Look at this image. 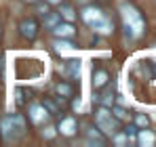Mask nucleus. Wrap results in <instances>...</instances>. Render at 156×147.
Returning <instances> with one entry per match:
<instances>
[{"mask_svg":"<svg viewBox=\"0 0 156 147\" xmlns=\"http://www.w3.org/2000/svg\"><path fill=\"white\" fill-rule=\"evenodd\" d=\"M42 34H44L42 32V23H40V19L34 13L19 17L17 23H15V36H17V40L21 44H27V46L36 44L42 38Z\"/></svg>","mask_w":156,"mask_h":147,"instance_id":"4","label":"nucleus"},{"mask_svg":"<svg viewBox=\"0 0 156 147\" xmlns=\"http://www.w3.org/2000/svg\"><path fill=\"white\" fill-rule=\"evenodd\" d=\"M78 139L87 147H105L108 145V137L91 122V118H80V135Z\"/></svg>","mask_w":156,"mask_h":147,"instance_id":"7","label":"nucleus"},{"mask_svg":"<svg viewBox=\"0 0 156 147\" xmlns=\"http://www.w3.org/2000/svg\"><path fill=\"white\" fill-rule=\"evenodd\" d=\"M89 118H91V122L95 124V126L104 132L108 139H110V137H112V135H114V132L122 126V124L114 118L112 109H110V107H105V105H91Z\"/></svg>","mask_w":156,"mask_h":147,"instance_id":"5","label":"nucleus"},{"mask_svg":"<svg viewBox=\"0 0 156 147\" xmlns=\"http://www.w3.org/2000/svg\"><path fill=\"white\" fill-rule=\"evenodd\" d=\"M116 13L120 19V34L127 42H135L146 34L144 13L129 0H116Z\"/></svg>","mask_w":156,"mask_h":147,"instance_id":"3","label":"nucleus"},{"mask_svg":"<svg viewBox=\"0 0 156 147\" xmlns=\"http://www.w3.org/2000/svg\"><path fill=\"white\" fill-rule=\"evenodd\" d=\"M23 114H26V118H27V122H30L32 128H38V126H42V124L53 120V116L47 111V107L40 103V99H36V97L23 107Z\"/></svg>","mask_w":156,"mask_h":147,"instance_id":"10","label":"nucleus"},{"mask_svg":"<svg viewBox=\"0 0 156 147\" xmlns=\"http://www.w3.org/2000/svg\"><path fill=\"white\" fill-rule=\"evenodd\" d=\"M2 34H4V29H2V21H0V46H2Z\"/></svg>","mask_w":156,"mask_h":147,"instance_id":"26","label":"nucleus"},{"mask_svg":"<svg viewBox=\"0 0 156 147\" xmlns=\"http://www.w3.org/2000/svg\"><path fill=\"white\" fill-rule=\"evenodd\" d=\"M30 122L23 109H9L0 114V143L4 145H19L30 137Z\"/></svg>","mask_w":156,"mask_h":147,"instance_id":"2","label":"nucleus"},{"mask_svg":"<svg viewBox=\"0 0 156 147\" xmlns=\"http://www.w3.org/2000/svg\"><path fill=\"white\" fill-rule=\"evenodd\" d=\"M55 126H57V132H59V139L61 141H68V143H74L78 141V135H80V116L72 114V111H61L57 118H55Z\"/></svg>","mask_w":156,"mask_h":147,"instance_id":"6","label":"nucleus"},{"mask_svg":"<svg viewBox=\"0 0 156 147\" xmlns=\"http://www.w3.org/2000/svg\"><path fill=\"white\" fill-rule=\"evenodd\" d=\"M44 2H49V4H51L53 9H55V6H57V4H61L63 0H44Z\"/></svg>","mask_w":156,"mask_h":147,"instance_id":"25","label":"nucleus"},{"mask_svg":"<svg viewBox=\"0 0 156 147\" xmlns=\"http://www.w3.org/2000/svg\"><path fill=\"white\" fill-rule=\"evenodd\" d=\"M131 122L135 124L137 128H148L150 126V118L146 114H131Z\"/></svg>","mask_w":156,"mask_h":147,"instance_id":"23","label":"nucleus"},{"mask_svg":"<svg viewBox=\"0 0 156 147\" xmlns=\"http://www.w3.org/2000/svg\"><path fill=\"white\" fill-rule=\"evenodd\" d=\"M110 109H112L114 118H116V120H118L120 124L127 122V120H131V114H129V109H127V105H125V103H114Z\"/></svg>","mask_w":156,"mask_h":147,"instance_id":"19","label":"nucleus"},{"mask_svg":"<svg viewBox=\"0 0 156 147\" xmlns=\"http://www.w3.org/2000/svg\"><path fill=\"white\" fill-rule=\"evenodd\" d=\"M23 6H32V4H36V2H40V0H19Z\"/></svg>","mask_w":156,"mask_h":147,"instance_id":"24","label":"nucleus"},{"mask_svg":"<svg viewBox=\"0 0 156 147\" xmlns=\"http://www.w3.org/2000/svg\"><path fill=\"white\" fill-rule=\"evenodd\" d=\"M57 74H59V78L80 82V78H82V57L80 55H70V57L57 59Z\"/></svg>","mask_w":156,"mask_h":147,"instance_id":"8","label":"nucleus"},{"mask_svg":"<svg viewBox=\"0 0 156 147\" xmlns=\"http://www.w3.org/2000/svg\"><path fill=\"white\" fill-rule=\"evenodd\" d=\"M112 82V74L104 65H93L91 70V91H101Z\"/></svg>","mask_w":156,"mask_h":147,"instance_id":"13","label":"nucleus"},{"mask_svg":"<svg viewBox=\"0 0 156 147\" xmlns=\"http://www.w3.org/2000/svg\"><path fill=\"white\" fill-rule=\"evenodd\" d=\"M34 97H36V91H34L32 86H26L23 82H19V84L13 88V107H15V109H23Z\"/></svg>","mask_w":156,"mask_h":147,"instance_id":"12","label":"nucleus"},{"mask_svg":"<svg viewBox=\"0 0 156 147\" xmlns=\"http://www.w3.org/2000/svg\"><path fill=\"white\" fill-rule=\"evenodd\" d=\"M49 50L55 59H63L70 55H78L82 50V44L78 38H51L49 36Z\"/></svg>","mask_w":156,"mask_h":147,"instance_id":"9","label":"nucleus"},{"mask_svg":"<svg viewBox=\"0 0 156 147\" xmlns=\"http://www.w3.org/2000/svg\"><path fill=\"white\" fill-rule=\"evenodd\" d=\"M30 9H32V13H34V15H36V17L40 19V17H44V15H47V13L51 11L53 6L49 4V2H44V0H40V2H36V4H32Z\"/></svg>","mask_w":156,"mask_h":147,"instance_id":"21","label":"nucleus"},{"mask_svg":"<svg viewBox=\"0 0 156 147\" xmlns=\"http://www.w3.org/2000/svg\"><path fill=\"white\" fill-rule=\"evenodd\" d=\"M49 93L55 95V97H61L66 101H70L76 95H82L80 93V82H72V80H66V78H55V80H49L47 84Z\"/></svg>","mask_w":156,"mask_h":147,"instance_id":"11","label":"nucleus"},{"mask_svg":"<svg viewBox=\"0 0 156 147\" xmlns=\"http://www.w3.org/2000/svg\"><path fill=\"white\" fill-rule=\"evenodd\" d=\"M108 143H112V145H116V147H125V145H129V139H127V135L122 132V128H118V130L108 139Z\"/></svg>","mask_w":156,"mask_h":147,"instance_id":"20","label":"nucleus"},{"mask_svg":"<svg viewBox=\"0 0 156 147\" xmlns=\"http://www.w3.org/2000/svg\"><path fill=\"white\" fill-rule=\"evenodd\" d=\"M36 137H38V141H42V143H55V141L59 139L55 120L42 124V126H38V128H36Z\"/></svg>","mask_w":156,"mask_h":147,"instance_id":"16","label":"nucleus"},{"mask_svg":"<svg viewBox=\"0 0 156 147\" xmlns=\"http://www.w3.org/2000/svg\"><path fill=\"white\" fill-rule=\"evenodd\" d=\"M55 11L59 13L61 21H72V23H78V6L72 2V0H63L61 4L55 6Z\"/></svg>","mask_w":156,"mask_h":147,"instance_id":"15","label":"nucleus"},{"mask_svg":"<svg viewBox=\"0 0 156 147\" xmlns=\"http://www.w3.org/2000/svg\"><path fill=\"white\" fill-rule=\"evenodd\" d=\"M78 21L84 25L91 34H99L104 38L112 36L116 32V21H114L112 11H108L104 4H99V0L80 6L78 9Z\"/></svg>","mask_w":156,"mask_h":147,"instance_id":"1","label":"nucleus"},{"mask_svg":"<svg viewBox=\"0 0 156 147\" xmlns=\"http://www.w3.org/2000/svg\"><path fill=\"white\" fill-rule=\"evenodd\" d=\"M135 143L141 147H150L156 143V132L154 130H150V126L148 128H139L137 130V137H135Z\"/></svg>","mask_w":156,"mask_h":147,"instance_id":"17","label":"nucleus"},{"mask_svg":"<svg viewBox=\"0 0 156 147\" xmlns=\"http://www.w3.org/2000/svg\"><path fill=\"white\" fill-rule=\"evenodd\" d=\"M120 128H122V132L127 135V139H129V145H131V143H135V137H137V130H139V128H137L135 124L131 122V120L122 122V126H120Z\"/></svg>","mask_w":156,"mask_h":147,"instance_id":"22","label":"nucleus"},{"mask_svg":"<svg viewBox=\"0 0 156 147\" xmlns=\"http://www.w3.org/2000/svg\"><path fill=\"white\" fill-rule=\"evenodd\" d=\"M59 21H61L59 13H57L55 9H51V11H49V13H47L44 17H40V23H42V32H44V34H49V32H51V29H53V27H55L57 23H59Z\"/></svg>","mask_w":156,"mask_h":147,"instance_id":"18","label":"nucleus"},{"mask_svg":"<svg viewBox=\"0 0 156 147\" xmlns=\"http://www.w3.org/2000/svg\"><path fill=\"white\" fill-rule=\"evenodd\" d=\"M51 38H78L80 36V29H78V23H72V21H59V23L49 32Z\"/></svg>","mask_w":156,"mask_h":147,"instance_id":"14","label":"nucleus"}]
</instances>
